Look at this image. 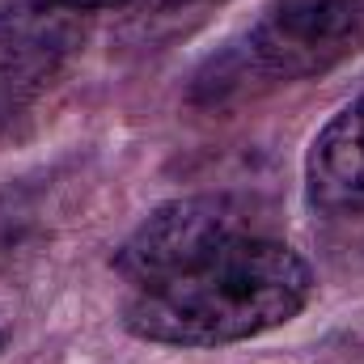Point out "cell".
Segmentation results:
<instances>
[{"instance_id": "7a4b0ae2", "label": "cell", "mask_w": 364, "mask_h": 364, "mask_svg": "<svg viewBox=\"0 0 364 364\" xmlns=\"http://www.w3.org/2000/svg\"><path fill=\"white\" fill-rule=\"evenodd\" d=\"M360 47L364 0H267L237 51L220 60L216 90L314 81Z\"/></svg>"}, {"instance_id": "5b68a950", "label": "cell", "mask_w": 364, "mask_h": 364, "mask_svg": "<svg viewBox=\"0 0 364 364\" xmlns=\"http://www.w3.org/2000/svg\"><path fill=\"white\" fill-rule=\"evenodd\" d=\"M305 199L322 216H360L364 212V85L309 140L305 161Z\"/></svg>"}, {"instance_id": "6da1fadb", "label": "cell", "mask_w": 364, "mask_h": 364, "mask_svg": "<svg viewBox=\"0 0 364 364\" xmlns=\"http://www.w3.org/2000/svg\"><path fill=\"white\" fill-rule=\"evenodd\" d=\"M314 288L305 255L259 229L157 284L132 288L123 326L157 348L212 352L296 322Z\"/></svg>"}, {"instance_id": "ba28073f", "label": "cell", "mask_w": 364, "mask_h": 364, "mask_svg": "<svg viewBox=\"0 0 364 364\" xmlns=\"http://www.w3.org/2000/svg\"><path fill=\"white\" fill-rule=\"evenodd\" d=\"M0 352H4V335H0Z\"/></svg>"}, {"instance_id": "8992f818", "label": "cell", "mask_w": 364, "mask_h": 364, "mask_svg": "<svg viewBox=\"0 0 364 364\" xmlns=\"http://www.w3.org/2000/svg\"><path fill=\"white\" fill-rule=\"evenodd\" d=\"M225 0H136L140 17L149 26H178V21H199L203 13L220 9Z\"/></svg>"}, {"instance_id": "277c9868", "label": "cell", "mask_w": 364, "mask_h": 364, "mask_svg": "<svg viewBox=\"0 0 364 364\" xmlns=\"http://www.w3.org/2000/svg\"><path fill=\"white\" fill-rule=\"evenodd\" d=\"M81 13L47 0L0 9V123L21 114L81 47Z\"/></svg>"}, {"instance_id": "3957f363", "label": "cell", "mask_w": 364, "mask_h": 364, "mask_svg": "<svg viewBox=\"0 0 364 364\" xmlns=\"http://www.w3.org/2000/svg\"><path fill=\"white\" fill-rule=\"evenodd\" d=\"M259 233L250 208L237 195L203 191V195H178L161 208H153L114 250V272L132 288L157 284L166 275L182 272L212 250Z\"/></svg>"}, {"instance_id": "52a82bcc", "label": "cell", "mask_w": 364, "mask_h": 364, "mask_svg": "<svg viewBox=\"0 0 364 364\" xmlns=\"http://www.w3.org/2000/svg\"><path fill=\"white\" fill-rule=\"evenodd\" d=\"M55 9H68V13H93V9H114V4H127V0H47Z\"/></svg>"}]
</instances>
